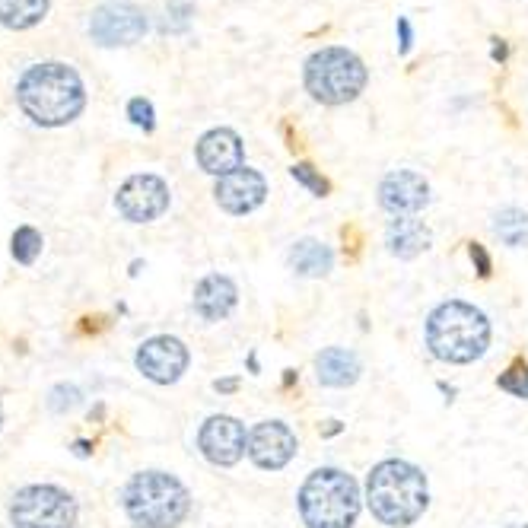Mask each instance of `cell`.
Here are the masks:
<instances>
[{
    "label": "cell",
    "mask_w": 528,
    "mask_h": 528,
    "mask_svg": "<svg viewBox=\"0 0 528 528\" xmlns=\"http://www.w3.org/2000/svg\"><path fill=\"white\" fill-rule=\"evenodd\" d=\"M16 105L39 128H64L86 109L83 77L64 61H39L16 80Z\"/></svg>",
    "instance_id": "cell-1"
},
{
    "label": "cell",
    "mask_w": 528,
    "mask_h": 528,
    "mask_svg": "<svg viewBox=\"0 0 528 528\" xmlns=\"http://www.w3.org/2000/svg\"><path fill=\"white\" fill-rule=\"evenodd\" d=\"M366 503L373 509V516L389 525V528H404L414 525L430 503V490L424 471L411 462L401 459H385L366 481Z\"/></svg>",
    "instance_id": "cell-2"
},
{
    "label": "cell",
    "mask_w": 528,
    "mask_h": 528,
    "mask_svg": "<svg viewBox=\"0 0 528 528\" xmlns=\"http://www.w3.org/2000/svg\"><path fill=\"white\" fill-rule=\"evenodd\" d=\"M427 347L436 360L465 366L484 357L490 347V322L481 309L459 299L436 306L427 319Z\"/></svg>",
    "instance_id": "cell-3"
},
{
    "label": "cell",
    "mask_w": 528,
    "mask_h": 528,
    "mask_svg": "<svg viewBox=\"0 0 528 528\" xmlns=\"http://www.w3.org/2000/svg\"><path fill=\"white\" fill-rule=\"evenodd\" d=\"M121 503L137 528H179L191 509V494L166 471H140L128 481Z\"/></svg>",
    "instance_id": "cell-4"
},
{
    "label": "cell",
    "mask_w": 528,
    "mask_h": 528,
    "mask_svg": "<svg viewBox=\"0 0 528 528\" xmlns=\"http://www.w3.org/2000/svg\"><path fill=\"white\" fill-rule=\"evenodd\" d=\"M296 503L306 528H354L360 516V487L341 468H319L299 487Z\"/></svg>",
    "instance_id": "cell-5"
},
{
    "label": "cell",
    "mask_w": 528,
    "mask_h": 528,
    "mask_svg": "<svg viewBox=\"0 0 528 528\" xmlns=\"http://www.w3.org/2000/svg\"><path fill=\"white\" fill-rule=\"evenodd\" d=\"M366 64L357 51L341 48V45H328L319 48L315 55L306 61L303 70V83L315 102L322 105H347L354 102L366 90Z\"/></svg>",
    "instance_id": "cell-6"
},
{
    "label": "cell",
    "mask_w": 528,
    "mask_h": 528,
    "mask_svg": "<svg viewBox=\"0 0 528 528\" xmlns=\"http://www.w3.org/2000/svg\"><path fill=\"white\" fill-rule=\"evenodd\" d=\"M13 528H74L77 500L55 484H29L10 500Z\"/></svg>",
    "instance_id": "cell-7"
},
{
    "label": "cell",
    "mask_w": 528,
    "mask_h": 528,
    "mask_svg": "<svg viewBox=\"0 0 528 528\" xmlns=\"http://www.w3.org/2000/svg\"><path fill=\"white\" fill-rule=\"evenodd\" d=\"M115 207L128 223H153L169 207V185L153 172H137L121 182Z\"/></svg>",
    "instance_id": "cell-8"
},
{
    "label": "cell",
    "mask_w": 528,
    "mask_h": 528,
    "mask_svg": "<svg viewBox=\"0 0 528 528\" xmlns=\"http://www.w3.org/2000/svg\"><path fill=\"white\" fill-rule=\"evenodd\" d=\"M198 449L210 465L233 468L249 452V436H245V427L236 417L214 414L204 420V427L198 433Z\"/></svg>",
    "instance_id": "cell-9"
},
{
    "label": "cell",
    "mask_w": 528,
    "mask_h": 528,
    "mask_svg": "<svg viewBox=\"0 0 528 528\" xmlns=\"http://www.w3.org/2000/svg\"><path fill=\"white\" fill-rule=\"evenodd\" d=\"M188 360H191L188 347L179 338H172V334H156V338L144 341L137 350V357H134L140 373L156 385L179 382L185 376V369H188Z\"/></svg>",
    "instance_id": "cell-10"
},
{
    "label": "cell",
    "mask_w": 528,
    "mask_h": 528,
    "mask_svg": "<svg viewBox=\"0 0 528 528\" xmlns=\"http://www.w3.org/2000/svg\"><path fill=\"white\" fill-rule=\"evenodd\" d=\"M144 32H147V16L134 4H105L90 20V35L102 48L134 45L144 39Z\"/></svg>",
    "instance_id": "cell-11"
},
{
    "label": "cell",
    "mask_w": 528,
    "mask_h": 528,
    "mask_svg": "<svg viewBox=\"0 0 528 528\" xmlns=\"http://www.w3.org/2000/svg\"><path fill=\"white\" fill-rule=\"evenodd\" d=\"M214 198L226 214L245 217V214H252V210H258L264 198H268V182H264V175L258 169L242 166L230 175H223V179H217Z\"/></svg>",
    "instance_id": "cell-12"
},
{
    "label": "cell",
    "mask_w": 528,
    "mask_h": 528,
    "mask_svg": "<svg viewBox=\"0 0 528 528\" xmlns=\"http://www.w3.org/2000/svg\"><path fill=\"white\" fill-rule=\"evenodd\" d=\"M299 443L296 433L280 420H264L249 433V459L264 471H280L293 462Z\"/></svg>",
    "instance_id": "cell-13"
},
{
    "label": "cell",
    "mask_w": 528,
    "mask_h": 528,
    "mask_svg": "<svg viewBox=\"0 0 528 528\" xmlns=\"http://www.w3.org/2000/svg\"><path fill=\"white\" fill-rule=\"evenodd\" d=\"M379 204L395 217H414L430 204V182L411 169L389 172L379 185Z\"/></svg>",
    "instance_id": "cell-14"
},
{
    "label": "cell",
    "mask_w": 528,
    "mask_h": 528,
    "mask_svg": "<svg viewBox=\"0 0 528 528\" xmlns=\"http://www.w3.org/2000/svg\"><path fill=\"white\" fill-rule=\"evenodd\" d=\"M198 166L207 172V175H230L236 169H242V160H245V150H242V137L233 131V128H214L207 131L201 140H198Z\"/></svg>",
    "instance_id": "cell-15"
},
{
    "label": "cell",
    "mask_w": 528,
    "mask_h": 528,
    "mask_svg": "<svg viewBox=\"0 0 528 528\" xmlns=\"http://www.w3.org/2000/svg\"><path fill=\"white\" fill-rule=\"evenodd\" d=\"M239 303V290L230 277L223 274H207L195 287V312L204 322H220L226 319Z\"/></svg>",
    "instance_id": "cell-16"
},
{
    "label": "cell",
    "mask_w": 528,
    "mask_h": 528,
    "mask_svg": "<svg viewBox=\"0 0 528 528\" xmlns=\"http://www.w3.org/2000/svg\"><path fill=\"white\" fill-rule=\"evenodd\" d=\"M315 373H319L322 385H331V389H347L360 379V360L357 354H350L344 347H328L315 357Z\"/></svg>",
    "instance_id": "cell-17"
},
{
    "label": "cell",
    "mask_w": 528,
    "mask_h": 528,
    "mask_svg": "<svg viewBox=\"0 0 528 528\" xmlns=\"http://www.w3.org/2000/svg\"><path fill=\"white\" fill-rule=\"evenodd\" d=\"M430 230L414 217H398L389 226V249L398 258H414L424 249H430Z\"/></svg>",
    "instance_id": "cell-18"
},
{
    "label": "cell",
    "mask_w": 528,
    "mask_h": 528,
    "mask_svg": "<svg viewBox=\"0 0 528 528\" xmlns=\"http://www.w3.org/2000/svg\"><path fill=\"white\" fill-rule=\"evenodd\" d=\"M51 0H0V26L13 32H26L48 16Z\"/></svg>",
    "instance_id": "cell-19"
},
{
    "label": "cell",
    "mask_w": 528,
    "mask_h": 528,
    "mask_svg": "<svg viewBox=\"0 0 528 528\" xmlns=\"http://www.w3.org/2000/svg\"><path fill=\"white\" fill-rule=\"evenodd\" d=\"M290 264H293V271L303 274V277H325L331 271V264H334V255H331L328 245L315 242V239H303V242L293 245Z\"/></svg>",
    "instance_id": "cell-20"
},
{
    "label": "cell",
    "mask_w": 528,
    "mask_h": 528,
    "mask_svg": "<svg viewBox=\"0 0 528 528\" xmlns=\"http://www.w3.org/2000/svg\"><path fill=\"white\" fill-rule=\"evenodd\" d=\"M494 233L503 245H509V249H519V245L528 242V214L519 207L500 210L497 220H494Z\"/></svg>",
    "instance_id": "cell-21"
},
{
    "label": "cell",
    "mask_w": 528,
    "mask_h": 528,
    "mask_svg": "<svg viewBox=\"0 0 528 528\" xmlns=\"http://www.w3.org/2000/svg\"><path fill=\"white\" fill-rule=\"evenodd\" d=\"M10 252H13L16 264H32L42 255V233L32 230V226H20L10 239Z\"/></svg>",
    "instance_id": "cell-22"
},
{
    "label": "cell",
    "mask_w": 528,
    "mask_h": 528,
    "mask_svg": "<svg viewBox=\"0 0 528 528\" xmlns=\"http://www.w3.org/2000/svg\"><path fill=\"white\" fill-rule=\"evenodd\" d=\"M497 385L513 398H528V366H525V360H516L513 366H509L506 373L497 379Z\"/></svg>",
    "instance_id": "cell-23"
},
{
    "label": "cell",
    "mask_w": 528,
    "mask_h": 528,
    "mask_svg": "<svg viewBox=\"0 0 528 528\" xmlns=\"http://www.w3.org/2000/svg\"><path fill=\"white\" fill-rule=\"evenodd\" d=\"M290 175H293V179L303 185V188H309L315 198H325L328 191H331L328 179H322V175L315 172V166H309V163H296V166L290 169Z\"/></svg>",
    "instance_id": "cell-24"
},
{
    "label": "cell",
    "mask_w": 528,
    "mask_h": 528,
    "mask_svg": "<svg viewBox=\"0 0 528 528\" xmlns=\"http://www.w3.org/2000/svg\"><path fill=\"white\" fill-rule=\"evenodd\" d=\"M80 404V389L77 385H55L48 395V408L55 414H64V411H74Z\"/></svg>",
    "instance_id": "cell-25"
},
{
    "label": "cell",
    "mask_w": 528,
    "mask_h": 528,
    "mask_svg": "<svg viewBox=\"0 0 528 528\" xmlns=\"http://www.w3.org/2000/svg\"><path fill=\"white\" fill-rule=\"evenodd\" d=\"M128 118L134 121L137 128L153 131V105L147 99H131L128 102Z\"/></svg>",
    "instance_id": "cell-26"
},
{
    "label": "cell",
    "mask_w": 528,
    "mask_h": 528,
    "mask_svg": "<svg viewBox=\"0 0 528 528\" xmlns=\"http://www.w3.org/2000/svg\"><path fill=\"white\" fill-rule=\"evenodd\" d=\"M468 252H471V261H474V268H478V274H481V277H490V255H487L484 245L471 242Z\"/></svg>",
    "instance_id": "cell-27"
},
{
    "label": "cell",
    "mask_w": 528,
    "mask_h": 528,
    "mask_svg": "<svg viewBox=\"0 0 528 528\" xmlns=\"http://www.w3.org/2000/svg\"><path fill=\"white\" fill-rule=\"evenodd\" d=\"M398 35H401V55H408V51H411V42H414L408 16H398Z\"/></svg>",
    "instance_id": "cell-28"
},
{
    "label": "cell",
    "mask_w": 528,
    "mask_h": 528,
    "mask_svg": "<svg viewBox=\"0 0 528 528\" xmlns=\"http://www.w3.org/2000/svg\"><path fill=\"white\" fill-rule=\"evenodd\" d=\"M214 389H217L220 395H233V392L239 389V379H217Z\"/></svg>",
    "instance_id": "cell-29"
},
{
    "label": "cell",
    "mask_w": 528,
    "mask_h": 528,
    "mask_svg": "<svg viewBox=\"0 0 528 528\" xmlns=\"http://www.w3.org/2000/svg\"><path fill=\"white\" fill-rule=\"evenodd\" d=\"M494 42H497V45H494V58H497V61H506V45H503L500 39H494Z\"/></svg>",
    "instance_id": "cell-30"
},
{
    "label": "cell",
    "mask_w": 528,
    "mask_h": 528,
    "mask_svg": "<svg viewBox=\"0 0 528 528\" xmlns=\"http://www.w3.org/2000/svg\"><path fill=\"white\" fill-rule=\"evenodd\" d=\"M74 452H77V455H90V443H83V439H80V443L74 446Z\"/></svg>",
    "instance_id": "cell-31"
},
{
    "label": "cell",
    "mask_w": 528,
    "mask_h": 528,
    "mask_svg": "<svg viewBox=\"0 0 528 528\" xmlns=\"http://www.w3.org/2000/svg\"><path fill=\"white\" fill-rule=\"evenodd\" d=\"M0 424H4V411H0Z\"/></svg>",
    "instance_id": "cell-32"
},
{
    "label": "cell",
    "mask_w": 528,
    "mask_h": 528,
    "mask_svg": "<svg viewBox=\"0 0 528 528\" xmlns=\"http://www.w3.org/2000/svg\"><path fill=\"white\" fill-rule=\"evenodd\" d=\"M516 528H528V525H516Z\"/></svg>",
    "instance_id": "cell-33"
}]
</instances>
